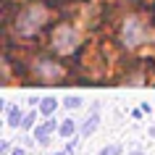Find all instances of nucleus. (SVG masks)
I'll return each instance as SVG.
<instances>
[{
  "mask_svg": "<svg viewBox=\"0 0 155 155\" xmlns=\"http://www.w3.org/2000/svg\"><path fill=\"white\" fill-rule=\"evenodd\" d=\"M45 21H48V11L42 8L40 3L26 5V8L18 13V18H16V32L21 34V37H32V34H37L42 26H45Z\"/></svg>",
  "mask_w": 155,
  "mask_h": 155,
  "instance_id": "1",
  "label": "nucleus"
},
{
  "mask_svg": "<svg viewBox=\"0 0 155 155\" xmlns=\"http://www.w3.org/2000/svg\"><path fill=\"white\" fill-rule=\"evenodd\" d=\"M79 42H82V34H79V29H74L71 24H61L55 32H53V48H55L61 55L74 53V50L79 48Z\"/></svg>",
  "mask_w": 155,
  "mask_h": 155,
  "instance_id": "3",
  "label": "nucleus"
},
{
  "mask_svg": "<svg viewBox=\"0 0 155 155\" xmlns=\"http://www.w3.org/2000/svg\"><path fill=\"white\" fill-rule=\"evenodd\" d=\"M97 126H100V113H97V110H92V113L87 116V118H84V124L79 126V131H82L84 137H90V134H92L95 129H97Z\"/></svg>",
  "mask_w": 155,
  "mask_h": 155,
  "instance_id": "6",
  "label": "nucleus"
},
{
  "mask_svg": "<svg viewBox=\"0 0 155 155\" xmlns=\"http://www.w3.org/2000/svg\"><path fill=\"white\" fill-rule=\"evenodd\" d=\"M55 108H58V100H55V97H45V100L40 103V113L45 116V118H50V116L55 113Z\"/></svg>",
  "mask_w": 155,
  "mask_h": 155,
  "instance_id": "9",
  "label": "nucleus"
},
{
  "mask_svg": "<svg viewBox=\"0 0 155 155\" xmlns=\"http://www.w3.org/2000/svg\"><path fill=\"white\" fill-rule=\"evenodd\" d=\"M150 137H155V126H153V129H150Z\"/></svg>",
  "mask_w": 155,
  "mask_h": 155,
  "instance_id": "16",
  "label": "nucleus"
},
{
  "mask_svg": "<svg viewBox=\"0 0 155 155\" xmlns=\"http://www.w3.org/2000/svg\"><path fill=\"white\" fill-rule=\"evenodd\" d=\"M124 153V147L121 145H108V147H103L97 155H121Z\"/></svg>",
  "mask_w": 155,
  "mask_h": 155,
  "instance_id": "10",
  "label": "nucleus"
},
{
  "mask_svg": "<svg viewBox=\"0 0 155 155\" xmlns=\"http://www.w3.org/2000/svg\"><path fill=\"white\" fill-rule=\"evenodd\" d=\"M55 155H68V153H55Z\"/></svg>",
  "mask_w": 155,
  "mask_h": 155,
  "instance_id": "18",
  "label": "nucleus"
},
{
  "mask_svg": "<svg viewBox=\"0 0 155 155\" xmlns=\"http://www.w3.org/2000/svg\"><path fill=\"white\" fill-rule=\"evenodd\" d=\"M24 110H21V105H11L8 108V126H13V129H18L21 126V121H24Z\"/></svg>",
  "mask_w": 155,
  "mask_h": 155,
  "instance_id": "7",
  "label": "nucleus"
},
{
  "mask_svg": "<svg viewBox=\"0 0 155 155\" xmlns=\"http://www.w3.org/2000/svg\"><path fill=\"white\" fill-rule=\"evenodd\" d=\"M58 134H61L63 139L76 137V121H71V118H63V121H61V126H58Z\"/></svg>",
  "mask_w": 155,
  "mask_h": 155,
  "instance_id": "8",
  "label": "nucleus"
},
{
  "mask_svg": "<svg viewBox=\"0 0 155 155\" xmlns=\"http://www.w3.org/2000/svg\"><path fill=\"white\" fill-rule=\"evenodd\" d=\"M131 155H145V153H139V150H137V153H131Z\"/></svg>",
  "mask_w": 155,
  "mask_h": 155,
  "instance_id": "17",
  "label": "nucleus"
},
{
  "mask_svg": "<svg viewBox=\"0 0 155 155\" xmlns=\"http://www.w3.org/2000/svg\"><path fill=\"white\" fill-rule=\"evenodd\" d=\"M0 153H3V155L11 153V142H8V139H3V142H0Z\"/></svg>",
  "mask_w": 155,
  "mask_h": 155,
  "instance_id": "14",
  "label": "nucleus"
},
{
  "mask_svg": "<svg viewBox=\"0 0 155 155\" xmlns=\"http://www.w3.org/2000/svg\"><path fill=\"white\" fill-rule=\"evenodd\" d=\"M11 155H26V153L21 150V147H16V150H11Z\"/></svg>",
  "mask_w": 155,
  "mask_h": 155,
  "instance_id": "15",
  "label": "nucleus"
},
{
  "mask_svg": "<svg viewBox=\"0 0 155 155\" xmlns=\"http://www.w3.org/2000/svg\"><path fill=\"white\" fill-rule=\"evenodd\" d=\"M53 131H58V121H53V118H45V121H42L40 126L34 129V139H37L40 145H48Z\"/></svg>",
  "mask_w": 155,
  "mask_h": 155,
  "instance_id": "5",
  "label": "nucleus"
},
{
  "mask_svg": "<svg viewBox=\"0 0 155 155\" xmlns=\"http://www.w3.org/2000/svg\"><path fill=\"white\" fill-rule=\"evenodd\" d=\"M63 105L66 108H79L82 105V97H79V95H68V97L63 100Z\"/></svg>",
  "mask_w": 155,
  "mask_h": 155,
  "instance_id": "11",
  "label": "nucleus"
},
{
  "mask_svg": "<svg viewBox=\"0 0 155 155\" xmlns=\"http://www.w3.org/2000/svg\"><path fill=\"white\" fill-rule=\"evenodd\" d=\"M34 118H37V113H26V116H24V121H21V129L29 131V129L34 126Z\"/></svg>",
  "mask_w": 155,
  "mask_h": 155,
  "instance_id": "12",
  "label": "nucleus"
},
{
  "mask_svg": "<svg viewBox=\"0 0 155 155\" xmlns=\"http://www.w3.org/2000/svg\"><path fill=\"white\" fill-rule=\"evenodd\" d=\"M76 145H79V139H76V137H71L68 142H66V153H68V155H71V153H76Z\"/></svg>",
  "mask_w": 155,
  "mask_h": 155,
  "instance_id": "13",
  "label": "nucleus"
},
{
  "mask_svg": "<svg viewBox=\"0 0 155 155\" xmlns=\"http://www.w3.org/2000/svg\"><path fill=\"white\" fill-rule=\"evenodd\" d=\"M34 74L40 76L42 82H58L63 76V66H58L55 61H48V58H40L34 63Z\"/></svg>",
  "mask_w": 155,
  "mask_h": 155,
  "instance_id": "4",
  "label": "nucleus"
},
{
  "mask_svg": "<svg viewBox=\"0 0 155 155\" xmlns=\"http://www.w3.org/2000/svg\"><path fill=\"white\" fill-rule=\"evenodd\" d=\"M150 37H153L150 26H147L139 16H129L121 24V40H124L126 48H137L142 42H150Z\"/></svg>",
  "mask_w": 155,
  "mask_h": 155,
  "instance_id": "2",
  "label": "nucleus"
}]
</instances>
